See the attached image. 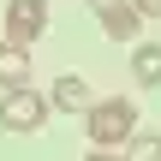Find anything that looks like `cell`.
Here are the masks:
<instances>
[{
	"label": "cell",
	"instance_id": "obj_1",
	"mask_svg": "<svg viewBox=\"0 0 161 161\" xmlns=\"http://www.w3.org/2000/svg\"><path fill=\"white\" fill-rule=\"evenodd\" d=\"M84 131H90V143H96V149H119V143L137 131V108H131V102H119V96L90 102V108H84Z\"/></svg>",
	"mask_w": 161,
	"mask_h": 161
},
{
	"label": "cell",
	"instance_id": "obj_2",
	"mask_svg": "<svg viewBox=\"0 0 161 161\" xmlns=\"http://www.w3.org/2000/svg\"><path fill=\"white\" fill-rule=\"evenodd\" d=\"M42 119H48V96H36L30 84L0 96V131H42Z\"/></svg>",
	"mask_w": 161,
	"mask_h": 161
},
{
	"label": "cell",
	"instance_id": "obj_3",
	"mask_svg": "<svg viewBox=\"0 0 161 161\" xmlns=\"http://www.w3.org/2000/svg\"><path fill=\"white\" fill-rule=\"evenodd\" d=\"M48 30V0H6V36L24 48Z\"/></svg>",
	"mask_w": 161,
	"mask_h": 161
},
{
	"label": "cell",
	"instance_id": "obj_4",
	"mask_svg": "<svg viewBox=\"0 0 161 161\" xmlns=\"http://www.w3.org/2000/svg\"><path fill=\"white\" fill-rule=\"evenodd\" d=\"M90 6H96L102 30H108L114 42H131V36H137V24H143V18H137V12H131L125 0H90Z\"/></svg>",
	"mask_w": 161,
	"mask_h": 161
},
{
	"label": "cell",
	"instance_id": "obj_5",
	"mask_svg": "<svg viewBox=\"0 0 161 161\" xmlns=\"http://www.w3.org/2000/svg\"><path fill=\"white\" fill-rule=\"evenodd\" d=\"M48 108H60V114H84V108H90V84H84L78 72L54 78V90H48Z\"/></svg>",
	"mask_w": 161,
	"mask_h": 161
},
{
	"label": "cell",
	"instance_id": "obj_6",
	"mask_svg": "<svg viewBox=\"0 0 161 161\" xmlns=\"http://www.w3.org/2000/svg\"><path fill=\"white\" fill-rule=\"evenodd\" d=\"M0 84H6V90H24V84H30V54H24L18 42H0Z\"/></svg>",
	"mask_w": 161,
	"mask_h": 161
},
{
	"label": "cell",
	"instance_id": "obj_7",
	"mask_svg": "<svg viewBox=\"0 0 161 161\" xmlns=\"http://www.w3.org/2000/svg\"><path fill=\"white\" fill-rule=\"evenodd\" d=\"M131 78H137V84H149V90L161 84V42H143V48L131 54Z\"/></svg>",
	"mask_w": 161,
	"mask_h": 161
},
{
	"label": "cell",
	"instance_id": "obj_8",
	"mask_svg": "<svg viewBox=\"0 0 161 161\" xmlns=\"http://www.w3.org/2000/svg\"><path fill=\"white\" fill-rule=\"evenodd\" d=\"M125 161H161V137L155 131H143V137L131 131V137H125Z\"/></svg>",
	"mask_w": 161,
	"mask_h": 161
},
{
	"label": "cell",
	"instance_id": "obj_9",
	"mask_svg": "<svg viewBox=\"0 0 161 161\" xmlns=\"http://www.w3.org/2000/svg\"><path fill=\"white\" fill-rule=\"evenodd\" d=\"M125 6H131L137 18H161V0H125Z\"/></svg>",
	"mask_w": 161,
	"mask_h": 161
},
{
	"label": "cell",
	"instance_id": "obj_10",
	"mask_svg": "<svg viewBox=\"0 0 161 161\" xmlns=\"http://www.w3.org/2000/svg\"><path fill=\"white\" fill-rule=\"evenodd\" d=\"M84 161H125V155H119V149H90Z\"/></svg>",
	"mask_w": 161,
	"mask_h": 161
}]
</instances>
